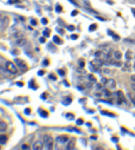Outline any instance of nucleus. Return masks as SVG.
<instances>
[{"label": "nucleus", "instance_id": "1", "mask_svg": "<svg viewBox=\"0 0 135 150\" xmlns=\"http://www.w3.org/2000/svg\"><path fill=\"white\" fill-rule=\"evenodd\" d=\"M6 69L12 74H16L18 72V66L16 65V63H12V62H6Z\"/></svg>", "mask_w": 135, "mask_h": 150}, {"label": "nucleus", "instance_id": "2", "mask_svg": "<svg viewBox=\"0 0 135 150\" xmlns=\"http://www.w3.org/2000/svg\"><path fill=\"white\" fill-rule=\"evenodd\" d=\"M44 148L45 149H52L53 148V138L51 136H44Z\"/></svg>", "mask_w": 135, "mask_h": 150}, {"label": "nucleus", "instance_id": "3", "mask_svg": "<svg viewBox=\"0 0 135 150\" xmlns=\"http://www.w3.org/2000/svg\"><path fill=\"white\" fill-rule=\"evenodd\" d=\"M14 63H16V65L18 66L19 70H21V71H26V70H27V65H26V63H25L24 60H21V59H16Z\"/></svg>", "mask_w": 135, "mask_h": 150}, {"label": "nucleus", "instance_id": "4", "mask_svg": "<svg viewBox=\"0 0 135 150\" xmlns=\"http://www.w3.org/2000/svg\"><path fill=\"white\" fill-rule=\"evenodd\" d=\"M9 23H10V18L4 17V18L1 19V26H0V30H1V31H5V28L7 27Z\"/></svg>", "mask_w": 135, "mask_h": 150}, {"label": "nucleus", "instance_id": "5", "mask_svg": "<svg viewBox=\"0 0 135 150\" xmlns=\"http://www.w3.org/2000/svg\"><path fill=\"white\" fill-rule=\"evenodd\" d=\"M44 148V141H37L35 144H33V146H32V149L33 150H39V149H43Z\"/></svg>", "mask_w": 135, "mask_h": 150}, {"label": "nucleus", "instance_id": "6", "mask_svg": "<svg viewBox=\"0 0 135 150\" xmlns=\"http://www.w3.org/2000/svg\"><path fill=\"white\" fill-rule=\"evenodd\" d=\"M56 142L65 144V143H68V142H69V137H66V136H59V137H57Z\"/></svg>", "mask_w": 135, "mask_h": 150}, {"label": "nucleus", "instance_id": "7", "mask_svg": "<svg viewBox=\"0 0 135 150\" xmlns=\"http://www.w3.org/2000/svg\"><path fill=\"white\" fill-rule=\"evenodd\" d=\"M16 45H17V46H19V47H21V46H25V45H26V39H24V38H20V39H18V40L16 42Z\"/></svg>", "mask_w": 135, "mask_h": 150}, {"label": "nucleus", "instance_id": "8", "mask_svg": "<svg viewBox=\"0 0 135 150\" xmlns=\"http://www.w3.org/2000/svg\"><path fill=\"white\" fill-rule=\"evenodd\" d=\"M133 57H134V53H133V51H127L126 52V54H124V58H126V60H131L133 59Z\"/></svg>", "mask_w": 135, "mask_h": 150}, {"label": "nucleus", "instance_id": "9", "mask_svg": "<svg viewBox=\"0 0 135 150\" xmlns=\"http://www.w3.org/2000/svg\"><path fill=\"white\" fill-rule=\"evenodd\" d=\"M107 86H108V89H114V88L116 86V82H115L114 79H108Z\"/></svg>", "mask_w": 135, "mask_h": 150}, {"label": "nucleus", "instance_id": "10", "mask_svg": "<svg viewBox=\"0 0 135 150\" xmlns=\"http://www.w3.org/2000/svg\"><path fill=\"white\" fill-rule=\"evenodd\" d=\"M130 70V64H129V60H127L123 65H122V71H124V72H128Z\"/></svg>", "mask_w": 135, "mask_h": 150}, {"label": "nucleus", "instance_id": "11", "mask_svg": "<svg viewBox=\"0 0 135 150\" xmlns=\"http://www.w3.org/2000/svg\"><path fill=\"white\" fill-rule=\"evenodd\" d=\"M103 86H104V84L103 83H95V89L97 90V91H101V90H103Z\"/></svg>", "mask_w": 135, "mask_h": 150}, {"label": "nucleus", "instance_id": "12", "mask_svg": "<svg viewBox=\"0 0 135 150\" xmlns=\"http://www.w3.org/2000/svg\"><path fill=\"white\" fill-rule=\"evenodd\" d=\"M7 129V124L5 122H0V131H5Z\"/></svg>", "mask_w": 135, "mask_h": 150}, {"label": "nucleus", "instance_id": "13", "mask_svg": "<svg viewBox=\"0 0 135 150\" xmlns=\"http://www.w3.org/2000/svg\"><path fill=\"white\" fill-rule=\"evenodd\" d=\"M6 142H7V136H5V135L0 136V144H5Z\"/></svg>", "mask_w": 135, "mask_h": 150}, {"label": "nucleus", "instance_id": "14", "mask_svg": "<svg viewBox=\"0 0 135 150\" xmlns=\"http://www.w3.org/2000/svg\"><path fill=\"white\" fill-rule=\"evenodd\" d=\"M88 79H89L90 83H97V81H96V78H95L94 74H89V76H88Z\"/></svg>", "mask_w": 135, "mask_h": 150}, {"label": "nucleus", "instance_id": "15", "mask_svg": "<svg viewBox=\"0 0 135 150\" xmlns=\"http://www.w3.org/2000/svg\"><path fill=\"white\" fill-rule=\"evenodd\" d=\"M74 148H75V141L72 139V141L69 142V144L66 145V149H74Z\"/></svg>", "mask_w": 135, "mask_h": 150}, {"label": "nucleus", "instance_id": "16", "mask_svg": "<svg viewBox=\"0 0 135 150\" xmlns=\"http://www.w3.org/2000/svg\"><path fill=\"white\" fill-rule=\"evenodd\" d=\"M114 57H115V59H121L122 58V53L121 52H119V51H116V52H114Z\"/></svg>", "mask_w": 135, "mask_h": 150}, {"label": "nucleus", "instance_id": "17", "mask_svg": "<svg viewBox=\"0 0 135 150\" xmlns=\"http://www.w3.org/2000/svg\"><path fill=\"white\" fill-rule=\"evenodd\" d=\"M38 111H39V114H41V116H42V117H44V118H46V117L49 116V114H48V112H45V111H43V110H41V109H39Z\"/></svg>", "mask_w": 135, "mask_h": 150}, {"label": "nucleus", "instance_id": "18", "mask_svg": "<svg viewBox=\"0 0 135 150\" xmlns=\"http://www.w3.org/2000/svg\"><path fill=\"white\" fill-rule=\"evenodd\" d=\"M53 43L55 44H62V40H60V38H58L57 35H55L53 37Z\"/></svg>", "mask_w": 135, "mask_h": 150}, {"label": "nucleus", "instance_id": "19", "mask_svg": "<svg viewBox=\"0 0 135 150\" xmlns=\"http://www.w3.org/2000/svg\"><path fill=\"white\" fill-rule=\"evenodd\" d=\"M48 49H49L51 52H56V49H55V46H53L51 43H50V44H48Z\"/></svg>", "mask_w": 135, "mask_h": 150}, {"label": "nucleus", "instance_id": "20", "mask_svg": "<svg viewBox=\"0 0 135 150\" xmlns=\"http://www.w3.org/2000/svg\"><path fill=\"white\" fill-rule=\"evenodd\" d=\"M102 115H107V116H110V117H115L114 114H110V112H107V111H102Z\"/></svg>", "mask_w": 135, "mask_h": 150}, {"label": "nucleus", "instance_id": "21", "mask_svg": "<svg viewBox=\"0 0 135 150\" xmlns=\"http://www.w3.org/2000/svg\"><path fill=\"white\" fill-rule=\"evenodd\" d=\"M102 51H97V52H95V57L96 58H99V57H102Z\"/></svg>", "mask_w": 135, "mask_h": 150}, {"label": "nucleus", "instance_id": "22", "mask_svg": "<svg viewBox=\"0 0 135 150\" xmlns=\"http://www.w3.org/2000/svg\"><path fill=\"white\" fill-rule=\"evenodd\" d=\"M96 28H97V26H96L95 24H92V25H90V26H89V31H95Z\"/></svg>", "mask_w": 135, "mask_h": 150}, {"label": "nucleus", "instance_id": "23", "mask_svg": "<svg viewBox=\"0 0 135 150\" xmlns=\"http://www.w3.org/2000/svg\"><path fill=\"white\" fill-rule=\"evenodd\" d=\"M43 35H44V37H49V35H50V30H49V28L45 30V31L43 32Z\"/></svg>", "mask_w": 135, "mask_h": 150}, {"label": "nucleus", "instance_id": "24", "mask_svg": "<svg viewBox=\"0 0 135 150\" xmlns=\"http://www.w3.org/2000/svg\"><path fill=\"white\" fill-rule=\"evenodd\" d=\"M30 23H31V25H32V26H36V25L38 24L36 19H31V20H30Z\"/></svg>", "mask_w": 135, "mask_h": 150}, {"label": "nucleus", "instance_id": "25", "mask_svg": "<svg viewBox=\"0 0 135 150\" xmlns=\"http://www.w3.org/2000/svg\"><path fill=\"white\" fill-rule=\"evenodd\" d=\"M101 83H103V84H107V83H108V79H107L106 77H102V78H101Z\"/></svg>", "mask_w": 135, "mask_h": 150}, {"label": "nucleus", "instance_id": "26", "mask_svg": "<svg viewBox=\"0 0 135 150\" xmlns=\"http://www.w3.org/2000/svg\"><path fill=\"white\" fill-rule=\"evenodd\" d=\"M28 86H30V88H32V89H37V86H36L35 84H33V81H31V82H30Z\"/></svg>", "mask_w": 135, "mask_h": 150}, {"label": "nucleus", "instance_id": "27", "mask_svg": "<svg viewBox=\"0 0 135 150\" xmlns=\"http://www.w3.org/2000/svg\"><path fill=\"white\" fill-rule=\"evenodd\" d=\"M70 103H71V99H70V98H68V100H64V102H63L64 105H69Z\"/></svg>", "mask_w": 135, "mask_h": 150}, {"label": "nucleus", "instance_id": "28", "mask_svg": "<svg viewBox=\"0 0 135 150\" xmlns=\"http://www.w3.org/2000/svg\"><path fill=\"white\" fill-rule=\"evenodd\" d=\"M14 37H16V38H20V37H23V33H21V32H17V33L14 34Z\"/></svg>", "mask_w": 135, "mask_h": 150}, {"label": "nucleus", "instance_id": "29", "mask_svg": "<svg viewBox=\"0 0 135 150\" xmlns=\"http://www.w3.org/2000/svg\"><path fill=\"white\" fill-rule=\"evenodd\" d=\"M78 65H80V67H84V60H83V59H80Z\"/></svg>", "mask_w": 135, "mask_h": 150}, {"label": "nucleus", "instance_id": "30", "mask_svg": "<svg viewBox=\"0 0 135 150\" xmlns=\"http://www.w3.org/2000/svg\"><path fill=\"white\" fill-rule=\"evenodd\" d=\"M103 95H104V96H107V97H108V96H112V93H110L108 90H103Z\"/></svg>", "mask_w": 135, "mask_h": 150}, {"label": "nucleus", "instance_id": "31", "mask_svg": "<svg viewBox=\"0 0 135 150\" xmlns=\"http://www.w3.org/2000/svg\"><path fill=\"white\" fill-rule=\"evenodd\" d=\"M117 97H120V98H123V97H124L123 92H122V91H117Z\"/></svg>", "mask_w": 135, "mask_h": 150}, {"label": "nucleus", "instance_id": "32", "mask_svg": "<svg viewBox=\"0 0 135 150\" xmlns=\"http://www.w3.org/2000/svg\"><path fill=\"white\" fill-rule=\"evenodd\" d=\"M102 71H103V72H104V73H106V74H109V73H110V72H112V71H110V70H109V69H107V67H106V69H103V70H102Z\"/></svg>", "mask_w": 135, "mask_h": 150}, {"label": "nucleus", "instance_id": "33", "mask_svg": "<svg viewBox=\"0 0 135 150\" xmlns=\"http://www.w3.org/2000/svg\"><path fill=\"white\" fill-rule=\"evenodd\" d=\"M11 53H12L13 56H17V54L19 53V51H18V50H12V51H11Z\"/></svg>", "mask_w": 135, "mask_h": 150}, {"label": "nucleus", "instance_id": "34", "mask_svg": "<svg viewBox=\"0 0 135 150\" xmlns=\"http://www.w3.org/2000/svg\"><path fill=\"white\" fill-rule=\"evenodd\" d=\"M19 3V0H10L9 4H18Z\"/></svg>", "mask_w": 135, "mask_h": 150}, {"label": "nucleus", "instance_id": "35", "mask_svg": "<svg viewBox=\"0 0 135 150\" xmlns=\"http://www.w3.org/2000/svg\"><path fill=\"white\" fill-rule=\"evenodd\" d=\"M66 117L69 118V120H72V118H74V115H72V114H66Z\"/></svg>", "mask_w": 135, "mask_h": 150}, {"label": "nucleus", "instance_id": "36", "mask_svg": "<svg viewBox=\"0 0 135 150\" xmlns=\"http://www.w3.org/2000/svg\"><path fill=\"white\" fill-rule=\"evenodd\" d=\"M56 11H57V12H62V7H60V5H57V6H56Z\"/></svg>", "mask_w": 135, "mask_h": 150}, {"label": "nucleus", "instance_id": "37", "mask_svg": "<svg viewBox=\"0 0 135 150\" xmlns=\"http://www.w3.org/2000/svg\"><path fill=\"white\" fill-rule=\"evenodd\" d=\"M42 24H43V25H46V24H48V19H46V18H43V19H42Z\"/></svg>", "mask_w": 135, "mask_h": 150}, {"label": "nucleus", "instance_id": "38", "mask_svg": "<svg viewBox=\"0 0 135 150\" xmlns=\"http://www.w3.org/2000/svg\"><path fill=\"white\" fill-rule=\"evenodd\" d=\"M43 65H44V66L49 65V59H44V60H43Z\"/></svg>", "mask_w": 135, "mask_h": 150}, {"label": "nucleus", "instance_id": "39", "mask_svg": "<svg viewBox=\"0 0 135 150\" xmlns=\"http://www.w3.org/2000/svg\"><path fill=\"white\" fill-rule=\"evenodd\" d=\"M76 123H77V125H82L83 124V120H77Z\"/></svg>", "mask_w": 135, "mask_h": 150}, {"label": "nucleus", "instance_id": "40", "mask_svg": "<svg viewBox=\"0 0 135 150\" xmlns=\"http://www.w3.org/2000/svg\"><path fill=\"white\" fill-rule=\"evenodd\" d=\"M68 30H69V31H74V30H75V26L69 25V26H68Z\"/></svg>", "mask_w": 135, "mask_h": 150}, {"label": "nucleus", "instance_id": "41", "mask_svg": "<svg viewBox=\"0 0 135 150\" xmlns=\"http://www.w3.org/2000/svg\"><path fill=\"white\" fill-rule=\"evenodd\" d=\"M113 38H114L115 40H120V37H119V35H116V34H114V33H113Z\"/></svg>", "mask_w": 135, "mask_h": 150}, {"label": "nucleus", "instance_id": "42", "mask_svg": "<svg viewBox=\"0 0 135 150\" xmlns=\"http://www.w3.org/2000/svg\"><path fill=\"white\" fill-rule=\"evenodd\" d=\"M28 148H30V146H28L27 144H23V145H21V149H24V150H26V149H28Z\"/></svg>", "mask_w": 135, "mask_h": 150}, {"label": "nucleus", "instance_id": "43", "mask_svg": "<svg viewBox=\"0 0 135 150\" xmlns=\"http://www.w3.org/2000/svg\"><path fill=\"white\" fill-rule=\"evenodd\" d=\"M58 74H60V76H64L65 72H64L63 70H58Z\"/></svg>", "mask_w": 135, "mask_h": 150}, {"label": "nucleus", "instance_id": "44", "mask_svg": "<svg viewBox=\"0 0 135 150\" xmlns=\"http://www.w3.org/2000/svg\"><path fill=\"white\" fill-rule=\"evenodd\" d=\"M50 79H52V81H56V76H55V74H50Z\"/></svg>", "mask_w": 135, "mask_h": 150}, {"label": "nucleus", "instance_id": "45", "mask_svg": "<svg viewBox=\"0 0 135 150\" xmlns=\"http://www.w3.org/2000/svg\"><path fill=\"white\" fill-rule=\"evenodd\" d=\"M77 38H78V35H77V34H72V35H71V39H74V40L77 39Z\"/></svg>", "mask_w": 135, "mask_h": 150}, {"label": "nucleus", "instance_id": "46", "mask_svg": "<svg viewBox=\"0 0 135 150\" xmlns=\"http://www.w3.org/2000/svg\"><path fill=\"white\" fill-rule=\"evenodd\" d=\"M38 74H39V76H44V71H43V70L38 71Z\"/></svg>", "mask_w": 135, "mask_h": 150}, {"label": "nucleus", "instance_id": "47", "mask_svg": "<svg viewBox=\"0 0 135 150\" xmlns=\"http://www.w3.org/2000/svg\"><path fill=\"white\" fill-rule=\"evenodd\" d=\"M30 109H25V115H30Z\"/></svg>", "mask_w": 135, "mask_h": 150}, {"label": "nucleus", "instance_id": "48", "mask_svg": "<svg viewBox=\"0 0 135 150\" xmlns=\"http://www.w3.org/2000/svg\"><path fill=\"white\" fill-rule=\"evenodd\" d=\"M77 14H78V12H77V11H72V13H71V16H72V17L77 16Z\"/></svg>", "mask_w": 135, "mask_h": 150}, {"label": "nucleus", "instance_id": "49", "mask_svg": "<svg viewBox=\"0 0 135 150\" xmlns=\"http://www.w3.org/2000/svg\"><path fill=\"white\" fill-rule=\"evenodd\" d=\"M57 32H59V33H62V34H63V33H64V31H63V30H62V28H59V27H58V28H57Z\"/></svg>", "mask_w": 135, "mask_h": 150}, {"label": "nucleus", "instance_id": "50", "mask_svg": "<svg viewBox=\"0 0 135 150\" xmlns=\"http://www.w3.org/2000/svg\"><path fill=\"white\" fill-rule=\"evenodd\" d=\"M115 66H122V63H121V62H116Z\"/></svg>", "mask_w": 135, "mask_h": 150}, {"label": "nucleus", "instance_id": "51", "mask_svg": "<svg viewBox=\"0 0 135 150\" xmlns=\"http://www.w3.org/2000/svg\"><path fill=\"white\" fill-rule=\"evenodd\" d=\"M41 43H45V37H42L41 38Z\"/></svg>", "mask_w": 135, "mask_h": 150}, {"label": "nucleus", "instance_id": "52", "mask_svg": "<svg viewBox=\"0 0 135 150\" xmlns=\"http://www.w3.org/2000/svg\"><path fill=\"white\" fill-rule=\"evenodd\" d=\"M77 72H78V73H84V71L82 70V67H81V69H78V71H77Z\"/></svg>", "mask_w": 135, "mask_h": 150}, {"label": "nucleus", "instance_id": "53", "mask_svg": "<svg viewBox=\"0 0 135 150\" xmlns=\"http://www.w3.org/2000/svg\"><path fill=\"white\" fill-rule=\"evenodd\" d=\"M41 97H42V99H45V98H46V93H43Z\"/></svg>", "mask_w": 135, "mask_h": 150}, {"label": "nucleus", "instance_id": "54", "mask_svg": "<svg viewBox=\"0 0 135 150\" xmlns=\"http://www.w3.org/2000/svg\"><path fill=\"white\" fill-rule=\"evenodd\" d=\"M69 1H70V3H71V4H72V5H75V6H77V4H76V3H75V1H74V0H69Z\"/></svg>", "mask_w": 135, "mask_h": 150}, {"label": "nucleus", "instance_id": "55", "mask_svg": "<svg viewBox=\"0 0 135 150\" xmlns=\"http://www.w3.org/2000/svg\"><path fill=\"white\" fill-rule=\"evenodd\" d=\"M131 90H133V91H135V83H133V84H131Z\"/></svg>", "mask_w": 135, "mask_h": 150}, {"label": "nucleus", "instance_id": "56", "mask_svg": "<svg viewBox=\"0 0 135 150\" xmlns=\"http://www.w3.org/2000/svg\"><path fill=\"white\" fill-rule=\"evenodd\" d=\"M91 139H97V136L95 135V136H91Z\"/></svg>", "mask_w": 135, "mask_h": 150}, {"label": "nucleus", "instance_id": "57", "mask_svg": "<svg viewBox=\"0 0 135 150\" xmlns=\"http://www.w3.org/2000/svg\"><path fill=\"white\" fill-rule=\"evenodd\" d=\"M131 81H133V83H135V76H131Z\"/></svg>", "mask_w": 135, "mask_h": 150}, {"label": "nucleus", "instance_id": "58", "mask_svg": "<svg viewBox=\"0 0 135 150\" xmlns=\"http://www.w3.org/2000/svg\"><path fill=\"white\" fill-rule=\"evenodd\" d=\"M131 12H133V14L135 16V8H133V10H131Z\"/></svg>", "mask_w": 135, "mask_h": 150}, {"label": "nucleus", "instance_id": "59", "mask_svg": "<svg viewBox=\"0 0 135 150\" xmlns=\"http://www.w3.org/2000/svg\"><path fill=\"white\" fill-rule=\"evenodd\" d=\"M133 69H134V71H135V62H134V65H133Z\"/></svg>", "mask_w": 135, "mask_h": 150}]
</instances>
